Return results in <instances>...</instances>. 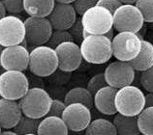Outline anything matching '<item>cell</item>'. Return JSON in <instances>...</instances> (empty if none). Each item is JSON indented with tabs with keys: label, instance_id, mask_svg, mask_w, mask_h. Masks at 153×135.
<instances>
[{
	"label": "cell",
	"instance_id": "cell-15",
	"mask_svg": "<svg viewBox=\"0 0 153 135\" xmlns=\"http://www.w3.org/2000/svg\"><path fill=\"white\" fill-rule=\"evenodd\" d=\"M48 18L53 30H69L78 19V14L73 4L55 3Z\"/></svg>",
	"mask_w": 153,
	"mask_h": 135
},
{
	"label": "cell",
	"instance_id": "cell-29",
	"mask_svg": "<svg viewBox=\"0 0 153 135\" xmlns=\"http://www.w3.org/2000/svg\"><path fill=\"white\" fill-rule=\"evenodd\" d=\"M5 7L7 14L17 15L25 12L23 9V1L25 0H1Z\"/></svg>",
	"mask_w": 153,
	"mask_h": 135
},
{
	"label": "cell",
	"instance_id": "cell-4",
	"mask_svg": "<svg viewBox=\"0 0 153 135\" xmlns=\"http://www.w3.org/2000/svg\"><path fill=\"white\" fill-rule=\"evenodd\" d=\"M52 98L45 89L40 87L29 88L19 101L22 114L34 119H43L49 113Z\"/></svg>",
	"mask_w": 153,
	"mask_h": 135
},
{
	"label": "cell",
	"instance_id": "cell-37",
	"mask_svg": "<svg viewBox=\"0 0 153 135\" xmlns=\"http://www.w3.org/2000/svg\"><path fill=\"white\" fill-rule=\"evenodd\" d=\"M0 135H19V134L16 132L14 129L13 130L12 129H2Z\"/></svg>",
	"mask_w": 153,
	"mask_h": 135
},
{
	"label": "cell",
	"instance_id": "cell-34",
	"mask_svg": "<svg viewBox=\"0 0 153 135\" xmlns=\"http://www.w3.org/2000/svg\"><path fill=\"white\" fill-rule=\"evenodd\" d=\"M97 5L106 8L111 13L114 14L122 5V3L120 2V0H99Z\"/></svg>",
	"mask_w": 153,
	"mask_h": 135
},
{
	"label": "cell",
	"instance_id": "cell-23",
	"mask_svg": "<svg viewBox=\"0 0 153 135\" xmlns=\"http://www.w3.org/2000/svg\"><path fill=\"white\" fill-rule=\"evenodd\" d=\"M84 131L85 135H117L114 123L104 118L92 120Z\"/></svg>",
	"mask_w": 153,
	"mask_h": 135
},
{
	"label": "cell",
	"instance_id": "cell-40",
	"mask_svg": "<svg viewBox=\"0 0 153 135\" xmlns=\"http://www.w3.org/2000/svg\"><path fill=\"white\" fill-rule=\"evenodd\" d=\"M149 27H150V28L153 30V23H150V24H149Z\"/></svg>",
	"mask_w": 153,
	"mask_h": 135
},
{
	"label": "cell",
	"instance_id": "cell-28",
	"mask_svg": "<svg viewBox=\"0 0 153 135\" xmlns=\"http://www.w3.org/2000/svg\"><path fill=\"white\" fill-rule=\"evenodd\" d=\"M106 86H108V83L106 81V78H105V74L104 73H100L94 74L93 76L88 80L86 88L94 96L100 89H102Z\"/></svg>",
	"mask_w": 153,
	"mask_h": 135
},
{
	"label": "cell",
	"instance_id": "cell-14",
	"mask_svg": "<svg viewBox=\"0 0 153 135\" xmlns=\"http://www.w3.org/2000/svg\"><path fill=\"white\" fill-rule=\"evenodd\" d=\"M58 57V69L64 73H72L76 70L82 65V56L80 46L74 41L65 42L55 47Z\"/></svg>",
	"mask_w": 153,
	"mask_h": 135
},
{
	"label": "cell",
	"instance_id": "cell-41",
	"mask_svg": "<svg viewBox=\"0 0 153 135\" xmlns=\"http://www.w3.org/2000/svg\"><path fill=\"white\" fill-rule=\"evenodd\" d=\"M25 135H38L37 133H29V134H25Z\"/></svg>",
	"mask_w": 153,
	"mask_h": 135
},
{
	"label": "cell",
	"instance_id": "cell-2",
	"mask_svg": "<svg viewBox=\"0 0 153 135\" xmlns=\"http://www.w3.org/2000/svg\"><path fill=\"white\" fill-rule=\"evenodd\" d=\"M28 69L39 77H48L58 69V57L54 48L49 45L33 47L29 52Z\"/></svg>",
	"mask_w": 153,
	"mask_h": 135
},
{
	"label": "cell",
	"instance_id": "cell-22",
	"mask_svg": "<svg viewBox=\"0 0 153 135\" xmlns=\"http://www.w3.org/2000/svg\"><path fill=\"white\" fill-rule=\"evenodd\" d=\"M64 102L66 105L71 103H82L90 109L94 106L93 95L84 87H75L70 89L65 95Z\"/></svg>",
	"mask_w": 153,
	"mask_h": 135
},
{
	"label": "cell",
	"instance_id": "cell-12",
	"mask_svg": "<svg viewBox=\"0 0 153 135\" xmlns=\"http://www.w3.org/2000/svg\"><path fill=\"white\" fill-rule=\"evenodd\" d=\"M61 118L69 131L73 132L84 131L92 121L90 108L82 103H71L66 105Z\"/></svg>",
	"mask_w": 153,
	"mask_h": 135
},
{
	"label": "cell",
	"instance_id": "cell-31",
	"mask_svg": "<svg viewBox=\"0 0 153 135\" xmlns=\"http://www.w3.org/2000/svg\"><path fill=\"white\" fill-rule=\"evenodd\" d=\"M70 32V34L72 35V37L74 39V42L78 43H82V41L86 37V34L84 32L82 23V18H78V19L76 21V22L72 25L71 28L68 30Z\"/></svg>",
	"mask_w": 153,
	"mask_h": 135
},
{
	"label": "cell",
	"instance_id": "cell-35",
	"mask_svg": "<svg viewBox=\"0 0 153 135\" xmlns=\"http://www.w3.org/2000/svg\"><path fill=\"white\" fill-rule=\"evenodd\" d=\"M153 106V93H147L146 95V107Z\"/></svg>",
	"mask_w": 153,
	"mask_h": 135
},
{
	"label": "cell",
	"instance_id": "cell-24",
	"mask_svg": "<svg viewBox=\"0 0 153 135\" xmlns=\"http://www.w3.org/2000/svg\"><path fill=\"white\" fill-rule=\"evenodd\" d=\"M137 120L140 134L153 135V106L144 107L137 116Z\"/></svg>",
	"mask_w": 153,
	"mask_h": 135
},
{
	"label": "cell",
	"instance_id": "cell-21",
	"mask_svg": "<svg viewBox=\"0 0 153 135\" xmlns=\"http://www.w3.org/2000/svg\"><path fill=\"white\" fill-rule=\"evenodd\" d=\"M112 123L116 128L117 135H140L137 117L124 116L116 113L114 117Z\"/></svg>",
	"mask_w": 153,
	"mask_h": 135
},
{
	"label": "cell",
	"instance_id": "cell-3",
	"mask_svg": "<svg viewBox=\"0 0 153 135\" xmlns=\"http://www.w3.org/2000/svg\"><path fill=\"white\" fill-rule=\"evenodd\" d=\"M146 107V95L139 87L128 85L117 90L115 108L124 116L137 117Z\"/></svg>",
	"mask_w": 153,
	"mask_h": 135
},
{
	"label": "cell",
	"instance_id": "cell-25",
	"mask_svg": "<svg viewBox=\"0 0 153 135\" xmlns=\"http://www.w3.org/2000/svg\"><path fill=\"white\" fill-rule=\"evenodd\" d=\"M41 120L40 119H34L22 115L18 125L13 128L19 135H25L29 133H37L38 128Z\"/></svg>",
	"mask_w": 153,
	"mask_h": 135
},
{
	"label": "cell",
	"instance_id": "cell-38",
	"mask_svg": "<svg viewBox=\"0 0 153 135\" xmlns=\"http://www.w3.org/2000/svg\"><path fill=\"white\" fill-rule=\"evenodd\" d=\"M75 0H55L56 3H64V4H73Z\"/></svg>",
	"mask_w": 153,
	"mask_h": 135
},
{
	"label": "cell",
	"instance_id": "cell-8",
	"mask_svg": "<svg viewBox=\"0 0 153 135\" xmlns=\"http://www.w3.org/2000/svg\"><path fill=\"white\" fill-rule=\"evenodd\" d=\"M144 23L143 14L135 4H122L114 13V29L116 32L139 33Z\"/></svg>",
	"mask_w": 153,
	"mask_h": 135
},
{
	"label": "cell",
	"instance_id": "cell-32",
	"mask_svg": "<svg viewBox=\"0 0 153 135\" xmlns=\"http://www.w3.org/2000/svg\"><path fill=\"white\" fill-rule=\"evenodd\" d=\"M98 2L99 0H75L73 6L78 15L82 17L87 10H89L90 8L97 5Z\"/></svg>",
	"mask_w": 153,
	"mask_h": 135
},
{
	"label": "cell",
	"instance_id": "cell-27",
	"mask_svg": "<svg viewBox=\"0 0 153 135\" xmlns=\"http://www.w3.org/2000/svg\"><path fill=\"white\" fill-rule=\"evenodd\" d=\"M135 5L143 14L144 22L153 23V0H138Z\"/></svg>",
	"mask_w": 153,
	"mask_h": 135
},
{
	"label": "cell",
	"instance_id": "cell-9",
	"mask_svg": "<svg viewBox=\"0 0 153 135\" xmlns=\"http://www.w3.org/2000/svg\"><path fill=\"white\" fill-rule=\"evenodd\" d=\"M25 41V21L14 15H7L0 19V46L2 48L22 45Z\"/></svg>",
	"mask_w": 153,
	"mask_h": 135
},
{
	"label": "cell",
	"instance_id": "cell-20",
	"mask_svg": "<svg viewBox=\"0 0 153 135\" xmlns=\"http://www.w3.org/2000/svg\"><path fill=\"white\" fill-rule=\"evenodd\" d=\"M131 65L136 71H143L153 66V43L146 40L142 41V48Z\"/></svg>",
	"mask_w": 153,
	"mask_h": 135
},
{
	"label": "cell",
	"instance_id": "cell-6",
	"mask_svg": "<svg viewBox=\"0 0 153 135\" xmlns=\"http://www.w3.org/2000/svg\"><path fill=\"white\" fill-rule=\"evenodd\" d=\"M143 40L138 33L117 32L111 40L112 55L116 60L130 63L140 53Z\"/></svg>",
	"mask_w": 153,
	"mask_h": 135
},
{
	"label": "cell",
	"instance_id": "cell-10",
	"mask_svg": "<svg viewBox=\"0 0 153 135\" xmlns=\"http://www.w3.org/2000/svg\"><path fill=\"white\" fill-rule=\"evenodd\" d=\"M25 26L26 45L32 47L47 45L53 32L48 18L28 17L25 21Z\"/></svg>",
	"mask_w": 153,
	"mask_h": 135
},
{
	"label": "cell",
	"instance_id": "cell-11",
	"mask_svg": "<svg viewBox=\"0 0 153 135\" xmlns=\"http://www.w3.org/2000/svg\"><path fill=\"white\" fill-rule=\"evenodd\" d=\"M104 74L108 85L118 90L132 85L136 77V70L131 63L116 60L107 66Z\"/></svg>",
	"mask_w": 153,
	"mask_h": 135
},
{
	"label": "cell",
	"instance_id": "cell-13",
	"mask_svg": "<svg viewBox=\"0 0 153 135\" xmlns=\"http://www.w3.org/2000/svg\"><path fill=\"white\" fill-rule=\"evenodd\" d=\"M29 52L23 45L4 47L0 55L1 68L4 70L25 71L29 65Z\"/></svg>",
	"mask_w": 153,
	"mask_h": 135
},
{
	"label": "cell",
	"instance_id": "cell-26",
	"mask_svg": "<svg viewBox=\"0 0 153 135\" xmlns=\"http://www.w3.org/2000/svg\"><path fill=\"white\" fill-rule=\"evenodd\" d=\"M70 41H74V39L68 30H53L47 45L52 47V48H55L61 43Z\"/></svg>",
	"mask_w": 153,
	"mask_h": 135
},
{
	"label": "cell",
	"instance_id": "cell-17",
	"mask_svg": "<svg viewBox=\"0 0 153 135\" xmlns=\"http://www.w3.org/2000/svg\"><path fill=\"white\" fill-rule=\"evenodd\" d=\"M117 89L106 86L100 89L93 96L95 108L101 114L106 116H114L117 113L115 108V95Z\"/></svg>",
	"mask_w": 153,
	"mask_h": 135
},
{
	"label": "cell",
	"instance_id": "cell-30",
	"mask_svg": "<svg viewBox=\"0 0 153 135\" xmlns=\"http://www.w3.org/2000/svg\"><path fill=\"white\" fill-rule=\"evenodd\" d=\"M140 85L147 93H153V66L142 71L140 76Z\"/></svg>",
	"mask_w": 153,
	"mask_h": 135
},
{
	"label": "cell",
	"instance_id": "cell-1",
	"mask_svg": "<svg viewBox=\"0 0 153 135\" xmlns=\"http://www.w3.org/2000/svg\"><path fill=\"white\" fill-rule=\"evenodd\" d=\"M79 46L83 61L89 64H106L114 56L111 40L105 35H88Z\"/></svg>",
	"mask_w": 153,
	"mask_h": 135
},
{
	"label": "cell",
	"instance_id": "cell-39",
	"mask_svg": "<svg viewBox=\"0 0 153 135\" xmlns=\"http://www.w3.org/2000/svg\"><path fill=\"white\" fill-rule=\"evenodd\" d=\"M138 0H120L122 4H135Z\"/></svg>",
	"mask_w": 153,
	"mask_h": 135
},
{
	"label": "cell",
	"instance_id": "cell-19",
	"mask_svg": "<svg viewBox=\"0 0 153 135\" xmlns=\"http://www.w3.org/2000/svg\"><path fill=\"white\" fill-rule=\"evenodd\" d=\"M55 3V0H25L23 9L28 17L48 18Z\"/></svg>",
	"mask_w": 153,
	"mask_h": 135
},
{
	"label": "cell",
	"instance_id": "cell-18",
	"mask_svg": "<svg viewBox=\"0 0 153 135\" xmlns=\"http://www.w3.org/2000/svg\"><path fill=\"white\" fill-rule=\"evenodd\" d=\"M38 135H69L66 124L60 117L54 116H46L41 119L39 128Z\"/></svg>",
	"mask_w": 153,
	"mask_h": 135
},
{
	"label": "cell",
	"instance_id": "cell-7",
	"mask_svg": "<svg viewBox=\"0 0 153 135\" xmlns=\"http://www.w3.org/2000/svg\"><path fill=\"white\" fill-rule=\"evenodd\" d=\"M29 90V81L23 71L5 70L0 74V98L19 101Z\"/></svg>",
	"mask_w": 153,
	"mask_h": 135
},
{
	"label": "cell",
	"instance_id": "cell-42",
	"mask_svg": "<svg viewBox=\"0 0 153 135\" xmlns=\"http://www.w3.org/2000/svg\"><path fill=\"white\" fill-rule=\"evenodd\" d=\"M1 51H2V47L0 46V55H1ZM0 68H1V65H0Z\"/></svg>",
	"mask_w": 153,
	"mask_h": 135
},
{
	"label": "cell",
	"instance_id": "cell-36",
	"mask_svg": "<svg viewBox=\"0 0 153 135\" xmlns=\"http://www.w3.org/2000/svg\"><path fill=\"white\" fill-rule=\"evenodd\" d=\"M5 15H7V12H6V9L3 5L2 1L0 0V19L5 17Z\"/></svg>",
	"mask_w": 153,
	"mask_h": 135
},
{
	"label": "cell",
	"instance_id": "cell-43",
	"mask_svg": "<svg viewBox=\"0 0 153 135\" xmlns=\"http://www.w3.org/2000/svg\"><path fill=\"white\" fill-rule=\"evenodd\" d=\"M1 131H2V128H1V125H0V133H1Z\"/></svg>",
	"mask_w": 153,
	"mask_h": 135
},
{
	"label": "cell",
	"instance_id": "cell-33",
	"mask_svg": "<svg viewBox=\"0 0 153 135\" xmlns=\"http://www.w3.org/2000/svg\"><path fill=\"white\" fill-rule=\"evenodd\" d=\"M65 107H66V104L64 101H59V100H52L50 111L47 116H54V117L61 118L64 110H65Z\"/></svg>",
	"mask_w": 153,
	"mask_h": 135
},
{
	"label": "cell",
	"instance_id": "cell-16",
	"mask_svg": "<svg viewBox=\"0 0 153 135\" xmlns=\"http://www.w3.org/2000/svg\"><path fill=\"white\" fill-rule=\"evenodd\" d=\"M22 115L18 101L0 98V125L2 129H13L18 125Z\"/></svg>",
	"mask_w": 153,
	"mask_h": 135
},
{
	"label": "cell",
	"instance_id": "cell-5",
	"mask_svg": "<svg viewBox=\"0 0 153 135\" xmlns=\"http://www.w3.org/2000/svg\"><path fill=\"white\" fill-rule=\"evenodd\" d=\"M80 18L86 36L106 35L114 28V14L99 5L87 10Z\"/></svg>",
	"mask_w": 153,
	"mask_h": 135
}]
</instances>
